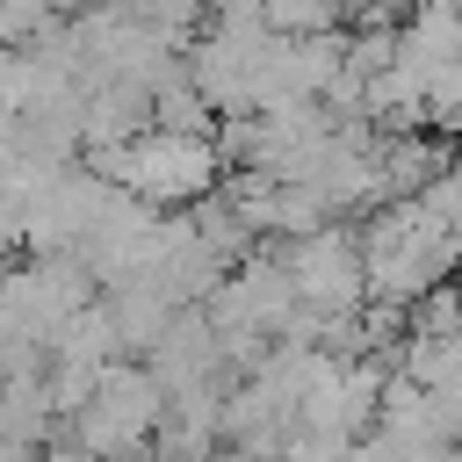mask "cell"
Segmentation results:
<instances>
[{"instance_id": "cell-1", "label": "cell", "mask_w": 462, "mask_h": 462, "mask_svg": "<svg viewBox=\"0 0 462 462\" xmlns=\"http://www.w3.org/2000/svg\"><path fill=\"white\" fill-rule=\"evenodd\" d=\"M159 426V383H144L137 368H101L94 375V397L79 411V440L94 455H123L137 448L144 433Z\"/></svg>"}, {"instance_id": "cell-2", "label": "cell", "mask_w": 462, "mask_h": 462, "mask_svg": "<svg viewBox=\"0 0 462 462\" xmlns=\"http://www.w3.org/2000/svg\"><path fill=\"white\" fill-rule=\"evenodd\" d=\"M123 180L137 195H152V202H188V195L209 188V152L195 137H152V144H137L123 159Z\"/></svg>"}]
</instances>
